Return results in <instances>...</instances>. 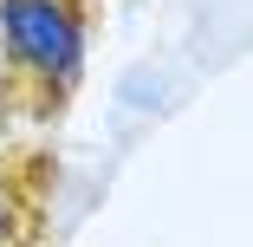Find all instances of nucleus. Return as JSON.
I'll return each mask as SVG.
<instances>
[{"label": "nucleus", "instance_id": "nucleus-1", "mask_svg": "<svg viewBox=\"0 0 253 247\" xmlns=\"http://www.w3.org/2000/svg\"><path fill=\"white\" fill-rule=\"evenodd\" d=\"M7 46H13V59H26L39 72H72L78 65V26L52 0H7Z\"/></svg>", "mask_w": 253, "mask_h": 247}, {"label": "nucleus", "instance_id": "nucleus-2", "mask_svg": "<svg viewBox=\"0 0 253 247\" xmlns=\"http://www.w3.org/2000/svg\"><path fill=\"white\" fill-rule=\"evenodd\" d=\"M0 234H7V195H0Z\"/></svg>", "mask_w": 253, "mask_h": 247}]
</instances>
